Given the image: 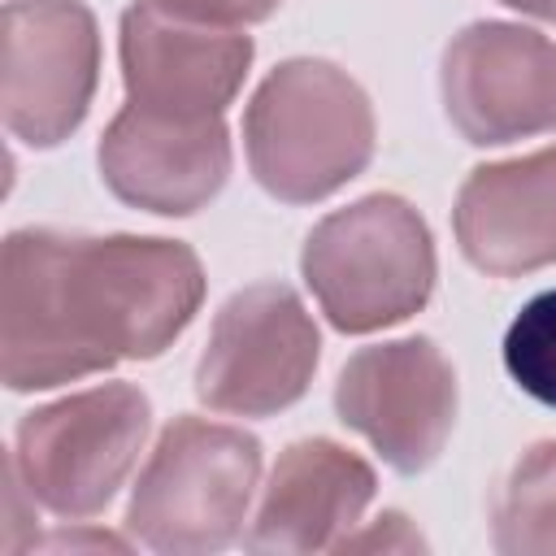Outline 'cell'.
Returning <instances> with one entry per match:
<instances>
[{"mask_svg": "<svg viewBox=\"0 0 556 556\" xmlns=\"http://www.w3.org/2000/svg\"><path fill=\"white\" fill-rule=\"evenodd\" d=\"M204 269L187 243L13 230L0 269V378L61 387L161 356L195 317Z\"/></svg>", "mask_w": 556, "mask_h": 556, "instance_id": "obj_1", "label": "cell"}, {"mask_svg": "<svg viewBox=\"0 0 556 556\" xmlns=\"http://www.w3.org/2000/svg\"><path fill=\"white\" fill-rule=\"evenodd\" d=\"M243 143L269 195L313 204L369 165L374 109L339 65L287 61L256 87L243 113Z\"/></svg>", "mask_w": 556, "mask_h": 556, "instance_id": "obj_2", "label": "cell"}, {"mask_svg": "<svg viewBox=\"0 0 556 556\" xmlns=\"http://www.w3.org/2000/svg\"><path fill=\"white\" fill-rule=\"evenodd\" d=\"M304 282L343 334H369L413 317L434 291V243L400 195H365L321 217L300 256Z\"/></svg>", "mask_w": 556, "mask_h": 556, "instance_id": "obj_3", "label": "cell"}, {"mask_svg": "<svg viewBox=\"0 0 556 556\" xmlns=\"http://www.w3.org/2000/svg\"><path fill=\"white\" fill-rule=\"evenodd\" d=\"M261 478V443L239 426L174 417L126 508L130 534L169 556L222 552L239 539V526Z\"/></svg>", "mask_w": 556, "mask_h": 556, "instance_id": "obj_4", "label": "cell"}, {"mask_svg": "<svg viewBox=\"0 0 556 556\" xmlns=\"http://www.w3.org/2000/svg\"><path fill=\"white\" fill-rule=\"evenodd\" d=\"M148 395L130 382H104L35 408L17 426L9 465L30 495L56 517H96L139 460L148 439Z\"/></svg>", "mask_w": 556, "mask_h": 556, "instance_id": "obj_5", "label": "cell"}, {"mask_svg": "<svg viewBox=\"0 0 556 556\" xmlns=\"http://www.w3.org/2000/svg\"><path fill=\"white\" fill-rule=\"evenodd\" d=\"M317 326L287 282L235 291L195 369V395L213 413L269 417L291 408L317 369Z\"/></svg>", "mask_w": 556, "mask_h": 556, "instance_id": "obj_6", "label": "cell"}, {"mask_svg": "<svg viewBox=\"0 0 556 556\" xmlns=\"http://www.w3.org/2000/svg\"><path fill=\"white\" fill-rule=\"evenodd\" d=\"M100 70L96 17L78 0H9L0 26V104L13 139L56 148L87 117Z\"/></svg>", "mask_w": 556, "mask_h": 556, "instance_id": "obj_7", "label": "cell"}, {"mask_svg": "<svg viewBox=\"0 0 556 556\" xmlns=\"http://www.w3.org/2000/svg\"><path fill=\"white\" fill-rule=\"evenodd\" d=\"M334 408L395 473H421L452 434L456 374L421 334L361 348L339 374Z\"/></svg>", "mask_w": 556, "mask_h": 556, "instance_id": "obj_8", "label": "cell"}, {"mask_svg": "<svg viewBox=\"0 0 556 556\" xmlns=\"http://www.w3.org/2000/svg\"><path fill=\"white\" fill-rule=\"evenodd\" d=\"M452 126L486 148L556 130V43L513 22H473L443 52Z\"/></svg>", "mask_w": 556, "mask_h": 556, "instance_id": "obj_9", "label": "cell"}, {"mask_svg": "<svg viewBox=\"0 0 556 556\" xmlns=\"http://www.w3.org/2000/svg\"><path fill=\"white\" fill-rule=\"evenodd\" d=\"M100 174L122 204L182 217L208 204L230 174L222 117H178L122 104L100 139Z\"/></svg>", "mask_w": 556, "mask_h": 556, "instance_id": "obj_10", "label": "cell"}, {"mask_svg": "<svg viewBox=\"0 0 556 556\" xmlns=\"http://www.w3.org/2000/svg\"><path fill=\"white\" fill-rule=\"evenodd\" d=\"M248 65L252 39L239 30L182 22L148 0L122 13V78L130 104L178 117H222Z\"/></svg>", "mask_w": 556, "mask_h": 556, "instance_id": "obj_11", "label": "cell"}, {"mask_svg": "<svg viewBox=\"0 0 556 556\" xmlns=\"http://www.w3.org/2000/svg\"><path fill=\"white\" fill-rule=\"evenodd\" d=\"M452 222L465 261L491 278L556 265V148L478 165L456 195Z\"/></svg>", "mask_w": 556, "mask_h": 556, "instance_id": "obj_12", "label": "cell"}, {"mask_svg": "<svg viewBox=\"0 0 556 556\" xmlns=\"http://www.w3.org/2000/svg\"><path fill=\"white\" fill-rule=\"evenodd\" d=\"M374 486L378 478L356 452L330 439L291 443L269 473L248 547L252 552L339 547L348 530L361 521L365 504L374 500Z\"/></svg>", "mask_w": 556, "mask_h": 556, "instance_id": "obj_13", "label": "cell"}, {"mask_svg": "<svg viewBox=\"0 0 556 556\" xmlns=\"http://www.w3.org/2000/svg\"><path fill=\"white\" fill-rule=\"evenodd\" d=\"M500 552H556V443H534L495 500Z\"/></svg>", "mask_w": 556, "mask_h": 556, "instance_id": "obj_14", "label": "cell"}, {"mask_svg": "<svg viewBox=\"0 0 556 556\" xmlns=\"http://www.w3.org/2000/svg\"><path fill=\"white\" fill-rule=\"evenodd\" d=\"M508 378L539 404L556 408V287L539 291L504 334Z\"/></svg>", "mask_w": 556, "mask_h": 556, "instance_id": "obj_15", "label": "cell"}, {"mask_svg": "<svg viewBox=\"0 0 556 556\" xmlns=\"http://www.w3.org/2000/svg\"><path fill=\"white\" fill-rule=\"evenodd\" d=\"M169 17L182 22H200V26H248V22H265L282 0H148Z\"/></svg>", "mask_w": 556, "mask_h": 556, "instance_id": "obj_16", "label": "cell"}, {"mask_svg": "<svg viewBox=\"0 0 556 556\" xmlns=\"http://www.w3.org/2000/svg\"><path fill=\"white\" fill-rule=\"evenodd\" d=\"M500 4H508V9H517V13H530V17L556 26V0H500Z\"/></svg>", "mask_w": 556, "mask_h": 556, "instance_id": "obj_17", "label": "cell"}]
</instances>
